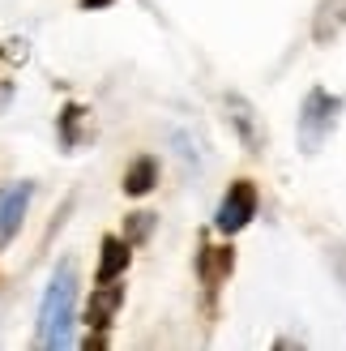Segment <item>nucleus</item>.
<instances>
[{
	"mask_svg": "<svg viewBox=\"0 0 346 351\" xmlns=\"http://www.w3.org/2000/svg\"><path fill=\"white\" fill-rule=\"evenodd\" d=\"M252 219H256V184L252 180L227 184V193H222V202H218V215H214V227L222 236H235V232H244Z\"/></svg>",
	"mask_w": 346,
	"mask_h": 351,
	"instance_id": "20e7f679",
	"label": "nucleus"
},
{
	"mask_svg": "<svg viewBox=\"0 0 346 351\" xmlns=\"http://www.w3.org/2000/svg\"><path fill=\"white\" fill-rule=\"evenodd\" d=\"M103 257H98V283H111V278H124L129 270V261H133V244L129 240H120V236H103Z\"/></svg>",
	"mask_w": 346,
	"mask_h": 351,
	"instance_id": "1a4fd4ad",
	"label": "nucleus"
},
{
	"mask_svg": "<svg viewBox=\"0 0 346 351\" xmlns=\"http://www.w3.org/2000/svg\"><path fill=\"white\" fill-rule=\"evenodd\" d=\"M81 120H85V108H81V103H68V108L60 112V146H64V150H73V146L81 142V137H77Z\"/></svg>",
	"mask_w": 346,
	"mask_h": 351,
	"instance_id": "9b49d317",
	"label": "nucleus"
},
{
	"mask_svg": "<svg viewBox=\"0 0 346 351\" xmlns=\"http://www.w3.org/2000/svg\"><path fill=\"white\" fill-rule=\"evenodd\" d=\"M120 304H124V287H120V278L98 283L90 291V304H85V326H90V330H107L111 317L120 313Z\"/></svg>",
	"mask_w": 346,
	"mask_h": 351,
	"instance_id": "423d86ee",
	"label": "nucleus"
},
{
	"mask_svg": "<svg viewBox=\"0 0 346 351\" xmlns=\"http://www.w3.org/2000/svg\"><path fill=\"white\" fill-rule=\"evenodd\" d=\"M30 197H34V184L30 180L13 184L9 193H0V244H9L17 236V227H22V219H26Z\"/></svg>",
	"mask_w": 346,
	"mask_h": 351,
	"instance_id": "0eeeda50",
	"label": "nucleus"
},
{
	"mask_svg": "<svg viewBox=\"0 0 346 351\" xmlns=\"http://www.w3.org/2000/svg\"><path fill=\"white\" fill-rule=\"evenodd\" d=\"M346 30V0H321L312 13V43H334Z\"/></svg>",
	"mask_w": 346,
	"mask_h": 351,
	"instance_id": "6e6552de",
	"label": "nucleus"
},
{
	"mask_svg": "<svg viewBox=\"0 0 346 351\" xmlns=\"http://www.w3.org/2000/svg\"><path fill=\"white\" fill-rule=\"evenodd\" d=\"M73 304H77V266H64L51 274L43 308H39V347H68L73 343Z\"/></svg>",
	"mask_w": 346,
	"mask_h": 351,
	"instance_id": "f257e3e1",
	"label": "nucleus"
},
{
	"mask_svg": "<svg viewBox=\"0 0 346 351\" xmlns=\"http://www.w3.org/2000/svg\"><path fill=\"white\" fill-rule=\"evenodd\" d=\"M111 0H81V9H107Z\"/></svg>",
	"mask_w": 346,
	"mask_h": 351,
	"instance_id": "4468645a",
	"label": "nucleus"
},
{
	"mask_svg": "<svg viewBox=\"0 0 346 351\" xmlns=\"http://www.w3.org/2000/svg\"><path fill=\"white\" fill-rule=\"evenodd\" d=\"M0 56H5V60H26V39H13V43H5V47H0Z\"/></svg>",
	"mask_w": 346,
	"mask_h": 351,
	"instance_id": "ddd939ff",
	"label": "nucleus"
},
{
	"mask_svg": "<svg viewBox=\"0 0 346 351\" xmlns=\"http://www.w3.org/2000/svg\"><path fill=\"white\" fill-rule=\"evenodd\" d=\"M154 223H159V215L137 210V215H129V223H124V240H129V244H146L150 232H154Z\"/></svg>",
	"mask_w": 346,
	"mask_h": 351,
	"instance_id": "f8f14e48",
	"label": "nucleus"
},
{
	"mask_svg": "<svg viewBox=\"0 0 346 351\" xmlns=\"http://www.w3.org/2000/svg\"><path fill=\"white\" fill-rule=\"evenodd\" d=\"M154 184H159V159H154V154L133 159V167L124 171V193H129V197H146Z\"/></svg>",
	"mask_w": 346,
	"mask_h": 351,
	"instance_id": "9d476101",
	"label": "nucleus"
},
{
	"mask_svg": "<svg viewBox=\"0 0 346 351\" xmlns=\"http://www.w3.org/2000/svg\"><path fill=\"white\" fill-rule=\"evenodd\" d=\"M231 270H235V249L231 244H210V236H201V244H197V278L205 287V308L210 313H214V300H218L222 283L231 278Z\"/></svg>",
	"mask_w": 346,
	"mask_h": 351,
	"instance_id": "7ed1b4c3",
	"label": "nucleus"
},
{
	"mask_svg": "<svg viewBox=\"0 0 346 351\" xmlns=\"http://www.w3.org/2000/svg\"><path fill=\"white\" fill-rule=\"evenodd\" d=\"M222 103H227V120H231V129L239 133L244 150H248V154H261V150L269 146V133H265V125H261V116H256V108H252L244 95H227Z\"/></svg>",
	"mask_w": 346,
	"mask_h": 351,
	"instance_id": "39448f33",
	"label": "nucleus"
},
{
	"mask_svg": "<svg viewBox=\"0 0 346 351\" xmlns=\"http://www.w3.org/2000/svg\"><path fill=\"white\" fill-rule=\"evenodd\" d=\"M338 116H342V99L330 95V90H308L304 103H300V120H295V137H300V150L312 159V154H321V146L334 137L338 129Z\"/></svg>",
	"mask_w": 346,
	"mask_h": 351,
	"instance_id": "f03ea898",
	"label": "nucleus"
}]
</instances>
